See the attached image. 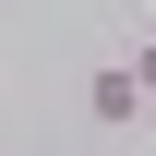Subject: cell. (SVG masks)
I'll return each mask as SVG.
<instances>
[{"mask_svg":"<svg viewBox=\"0 0 156 156\" xmlns=\"http://www.w3.org/2000/svg\"><path fill=\"white\" fill-rule=\"evenodd\" d=\"M156 96L132 84V60H96V72H84V120H96V132H132Z\"/></svg>","mask_w":156,"mask_h":156,"instance_id":"6da1fadb","label":"cell"},{"mask_svg":"<svg viewBox=\"0 0 156 156\" xmlns=\"http://www.w3.org/2000/svg\"><path fill=\"white\" fill-rule=\"evenodd\" d=\"M132 84H144V96H156V36H144V48H132Z\"/></svg>","mask_w":156,"mask_h":156,"instance_id":"7a4b0ae2","label":"cell"}]
</instances>
